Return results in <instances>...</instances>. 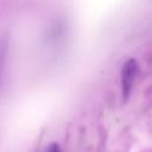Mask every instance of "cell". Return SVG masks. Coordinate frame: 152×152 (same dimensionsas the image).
I'll use <instances>...</instances> for the list:
<instances>
[{
	"label": "cell",
	"mask_w": 152,
	"mask_h": 152,
	"mask_svg": "<svg viewBox=\"0 0 152 152\" xmlns=\"http://www.w3.org/2000/svg\"><path fill=\"white\" fill-rule=\"evenodd\" d=\"M138 70H139V66L135 59L126 61V63L124 64L121 69V88H122V95L125 100H127L129 96V93H131Z\"/></svg>",
	"instance_id": "1"
},
{
	"label": "cell",
	"mask_w": 152,
	"mask_h": 152,
	"mask_svg": "<svg viewBox=\"0 0 152 152\" xmlns=\"http://www.w3.org/2000/svg\"><path fill=\"white\" fill-rule=\"evenodd\" d=\"M46 152H62V151H61V148H59V146L57 144H51Z\"/></svg>",
	"instance_id": "2"
}]
</instances>
